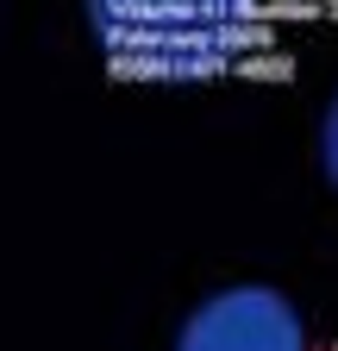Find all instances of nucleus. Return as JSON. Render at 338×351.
I'll return each instance as SVG.
<instances>
[{
  "label": "nucleus",
  "mask_w": 338,
  "mask_h": 351,
  "mask_svg": "<svg viewBox=\"0 0 338 351\" xmlns=\"http://www.w3.org/2000/svg\"><path fill=\"white\" fill-rule=\"evenodd\" d=\"M176 351H307V320L282 289L232 282L182 320Z\"/></svg>",
  "instance_id": "2"
},
{
  "label": "nucleus",
  "mask_w": 338,
  "mask_h": 351,
  "mask_svg": "<svg viewBox=\"0 0 338 351\" xmlns=\"http://www.w3.org/2000/svg\"><path fill=\"white\" fill-rule=\"evenodd\" d=\"M320 163H326V176H332V189H338V95H332V107H326V119H320Z\"/></svg>",
  "instance_id": "3"
},
{
  "label": "nucleus",
  "mask_w": 338,
  "mask_h": 351,
  "mask_svg": "<svg viewBox=\"0 0 338 351\" xmlns=\"http://www.w3.org/2000/svg\"><path fill=\"white\" fill-rule=\"evenodd\" d=\"M94 51L125 82H213L263 38V0H88Z\"/></svg>",
  "instance_id": "1"
}]
</instances>
